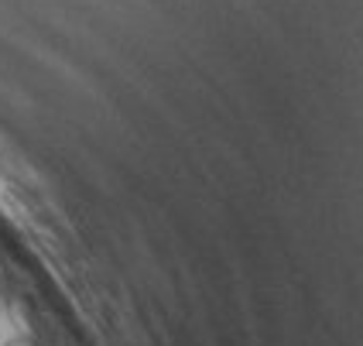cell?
<instances>
[{"label":"cell","mask_w":363,"mask_h":346,"mask_svg":"<svg viewBox=\"0 0 363 346\" xmlns=\"http://www.w3.org/2000/svg\"><path fill=\"white\" fill-rule=\"evenodd\" d=\"M7 346H35V343H31V340H11Z\"/></svg>","instance_id":"1"}]
</instances>
